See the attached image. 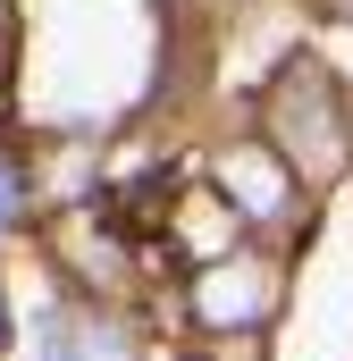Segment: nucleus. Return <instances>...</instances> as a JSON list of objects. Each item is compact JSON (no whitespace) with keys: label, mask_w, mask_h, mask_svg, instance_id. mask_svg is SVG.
Masks as SVG:
<instances>
[{"label":"nucleus","mask_w":353,"mask_h":361,"mask_svg":"<svg viewBox=\"0 0 353 361\" xmlns=\"http://www.w3.org/2000/svg\"><path fill=\"white\" fill-rule=\"evenodd\" d=\"M269 302V277H261V261H227V269H210L202 277V319H253Z\"/></svg>","instance_id":"obj_1"},{"label":"nucleus","mask_w":353,"mask_h":361,"mask_svg":"<svg viewBox=\"0 0 353 361\" xmlns=\"http://www.w3.org/2000/svg\"><path fill=\"white\" fill-rule=\"evenodd\" d=\"M42 361H135V345H126L118 328H101V319H85V328L51 319V336H42Z\"/></svg>","instance_id":"obj_2"},{"label":"nucleus","mask_w":353,"mask_h":361,"mask_svg":"<svg viewBox=\"0 0 353 361\" xmlns=\"http://www.w3.org/2000/svg\"><path fill=\"white\" fill-rule=\"evenodd\" d=\"M219 177H227V193H253V202H244L253 219H269V210L286 202V177H277V160H269V152H236Z\"/></svg>","instance_id":"obj_3"},{"label":"nucleus","mask_w":353,"mask_h":361,"mask_svg":"<svg viewBox=\"0 0 353 361\" xmlns=\"http://www.w3.org/2000/svg\"><path fill=\"white\" fill-rule=\"evenodd\" d=\"M25 219V185H17V169L0 160V227H17Z\"/></svg>","instance_id":"obj_4"}]
</instances>
